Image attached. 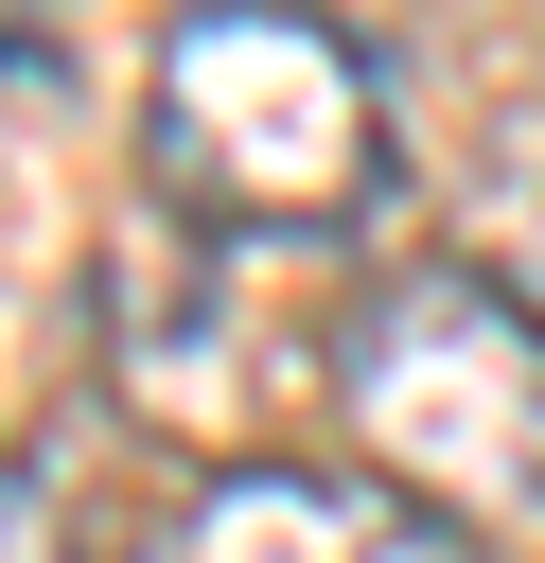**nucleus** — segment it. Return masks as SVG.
<instances>
[{"instance_id":"1","label":"nucleus","mask_w":545,"mask_h":563,"mask_svg":"<svg viewBox=\"0 0 545 563\" xmlns=\"http://www.w3.org/2000/svg\"><path fill=\"white\" fill-rule=\"evenodd\" d=\"M141 194H176L229 246L334 229L387 194V70L316 0H193L141 70Z\"/></svg>"},{"instance_id":"2","label":"nucleus","mask_w":545,"mask_h":563,"mask_svg":"<svg viewBox=\"0 0 545 563\" xmlns=\"http://www.w3.org/2000/svg\"><path fill=\"white\" fill-rule=\"evenodd\" d=\"M316 387H334V422L369 440L387 493H422L457 528L545 510V317H510L457 246L352 282L334 334H316Z\"/></svg>"},{"instance_id":"3","label":"nucleus","mask_w":545,"mask_h":563,"mask_svg":"<svg viewBox=\"0 0 545 563\" xmlns=\"http://www.w3.org/2000/svg\"><path fill=\"white\" fill-rule=\"evenodd\" d=\"M88 369H105V422L123 440H193L229 475V440L281 405V334L246 299V246L193 229L176 194H123L88 229Z\"/></svg>"},{"instance_id":"4","label":"nucleus","mask_w":545,"mask_h":563,"mask_svg":"<svg viewBox=\"0 0 545 563\" xmlns=\"http://www.w3.org/2000/svg\"><path fill=\"white\" fill-rule=\"evenodd\" d=\"M141 563H475V528L387 493L369 457H229L141 528Z\"/></svg>"},{"instance_id":"5","label":"nucleus","mask_w":545,"mask_h":563,"mask_svg":"<svg viewBox=\"0 0 545 563\" xmlns=\"http://www.w3.org/2000/svg\"><path fill=\"white\" fill-rule=\"evenodd\" d=\"M70 141H88L70 53H53V35H0V264L53 246V211H70Z\"/></svg>"},{"instance_id":"6","label":"nucleus","mask_w":545,"mask_h":563,"mask_svg":"<svg viewBox=\"0 0 545 563\" xmlns=\"http://www.w3.org/2000/svg\"><path fill=\"white\" fill-rule=\"evenodd\" d=\"M457 264H475L510 317H545V106H510V123L457 158Z\"/></svg>"},{"instance_id":"7","label":"nucleus","mask_w":545,"mask_h":563,"mask_svg":"<svg viewBox=\"0 0 545 563\" xmlns=\"http://www.w3.org/2000/svg\"><path fill=\"white\" fill-rule=\"evenodd\" d=\"M0 563H141L105 510V440H0Z\"/></svg>"}]
</instances>
